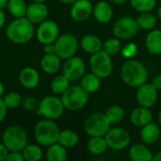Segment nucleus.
I'll use <instances>...</instances> for the list:
<instances>
[{"label": "nucleus", "mask_w": 161, "mask_h": 161, "mask_svg": "<svg viewBox=\"0 0 161 161\" xmlns=\"http://www.w3.org/2000/svg\"><path fill=\"white\" fill-rule=\"evenodd\" d=\"M34 34V24L26 17L14 18L6 27L7 38L15 44L27 43L31 41Z\"/></svg>", "instance_id": "obj_1"}, {"label": "nucleus", "mask_w": 161, "mask_h": 161, "mask_svg": "<svg viewBox=\"0 0 161 161\" xmlns=\"http://www.w3.org/2000/svg\"><path fill=\"white\" fill-rule=\"evenodd\" d=\"M121 78L131 88H139L148 79V71L141 61L130 58L121 68Z\"/></svg>", "instance_id": "obj_2"}, {"label": "nucleus", "mask_w": 161, "mask_h": 161, "mask_svg": "<svg viewBox=\"0 0 161 161\" xmlns=\"http://www.w3.org/2000/svg\"><path fill=\"white\" fill-rule=\"evenodd\" d=\"M59 127L54 120L44 119L39 121L33 130L34 139L41 146L48 147L58 141Z\"/></svg>", "instance_id": "obj_3"}, {"label": "nucleus", "mask_w": 161, "mask_h": 161, "mask_svg": "<svg viewBox=\"0 0 161 161\" xmlns=\"http://www.w3.org/2000/svg\"><path fill=\"white\" fill-rule=\"evenodd\" d=\"M2 142L9 152H22L28 144L27 133L22 126L10 125L4 130L2 134Z\"/></svg>", "instance_id": "obj_4"}, {"label": "nucleus", "mask_w": 161, "mask_h": 161, "mask_svg": "<svg viewBox=\"0 0 161 161\" xmlns=\"http://www.w3.org/2000/svg\"><path fill=\"white\" fill-rule=\"evenodd\" d=\"M90 93H88L80 85L70 86L62 94L61 100L65 109L76 111L83 108L89 101Z\"/></svg>", "instance_id": "obj_5"}, {"label": "nucleus", "mask_w": 161, "mask_h": 161, "mask_svg": "<svg viewBox=\"0 0 161 161\" xmlns=\"http://www.w3.org/2000/svg\"><path fill=\"white\" fill-rule=\"evenodd\" d=\"M64 110L65 107L61 98L56 95H47L40 100L37 113L44 119L56 121L63 115Z\"/></svg>", "instance_id": "obj_6"}, {"label": "nucleus", "mask_w": 161, "mask_h": 161, "mask_svg": "<svg viewBox=\"0 0 161 161\" xmlns=\"http://www.w3.org/2000/svg\"><path fill=\"white\" fill-rule=\"evenodd\" d=\"M90 67L92 73L98 75L101 79L108 77L113 71L111 56H109L103 49L92 54L90 58Z\"/></svg>", "instance_id": "obj_7"}, {"label": "nucleus", "mask_w": 161, "mask_h": 161, "mask_svg": "<svg viewBox=\"0 0 161 161\" xmlns=\"http://www.w3.org/2000/svg\"><path fill=\"white\" fill-rule=\"evenodd\" d=\"M111 125L105 113L91 114L85 121L84 130L90 137H105L110 129Z\"/></svg>", "instance_id": "obj_8"}, {"label": "nucleus", "mask_w": 161, "mask_h": 161, "mask_svg": "<svg viewBox=\"0 0 161 161\" xmlns=\"http://www.w3.org/2000/svg\"><path fill=\"white\" fill-rule=\"evenodd\" d=\"M140 27L137 19L131 16L120 17L114 24L112 31L114 37L119 40H129L137 35Z\"/></svg>", "instance_id": "obj_9"}, {"label": "nucleus", "mask_w": 161, "mask_h": 161, "mask_svg": "<svg viewBox=\"0 0 161 161\" xmlns=\"http://www.w3.org/2000/svg\"><path fill=\"white\" fill-rule=\"evenodd\" d=\"M54 43L56 47V54L64 60L75 56L79 45L76 37L71 33L59 35Z\"/></svg>", "instance_id": "obj_10"}, {"label": "nucleus", "mask_w": 161, "mask_h": 161, "mask_svg": "<svg viewBox=\"0 0 161 161\" xmlns=\"http://www.w3.org/2000/svg\"><path fill=\"white\" fill-rule=\"evenodd\" d=\"M105 139L107 141L108 148L115 151H121L127 148L131 142L128 131L119 126L112 128L110 127L108 132L106 134Z\"/></svg>", "instance_id": "obj_11"}, {"label": "nucleus", "mask_w": 161, "mask_h": 161, "mask_svg": "<svg viewBox=\"0 0 161 161\" xmlns=\"http://www.w3.org/2000/svg\"><path fill=\"white\" fill-rule=\"evenodd\" d=\"M59 36V26L53 20H44L38 25L36 37L40 43H53Z\"/></svg>", "instance_id": "obj_12"}, {"label": "nucleus", "mask_w": 161, "mask_h": 161, "mask_svg": "<svg viewBox=\"0 0 161 161\" xmlns=\"http://www.w3.org/2000/svg\"><path fill=\"white\" fill-rule=\"evenodd\" d=\"M86 72L85 61L76 56L65 59L62 65V74L71 81L75 82L83 77Z\"/></svg>", "instance_id": "obj_13"}, {"label": "nucleus", "mask_w": 161, "mask_h": 161, "mask_svg": "<svg viewBox=\"0 0 161 161\" xmlns=\"http://www.w3.org/2000/svg\"><path fill=\"white\" fill-rule=\"evenodd\" d=\"M136 100L139 106L151 108L158 101V90L152 85V83L145 82L137 88Z\"/></svg>", "instance_id": "obj_14"}, {"label": "nucleus", "mask_w": 161, "mask_h": 161, "mask_svg": "<svg viewBox=\"0 0 161 161\" xmlns=\"http://www.w3.org/2000/svg\"><path fill=\"white\" fill-rule=\"evenodd\" d=\"M93 12V6L89 0H76L71 6L70 15L75 22H84L88 20Z\"/></svg>", "instance_id": "obj_15"}, {"label": "nucleus", "mask_w": 161, "mask_h": 161, "mask_svg": "<svg viewBox=\"0 0 161 161\" xmlns=\"http://www.w3.org/2000/svg\"><path fill=\"white\" fill-rule=\"evenodd\" d=\"M49 14L48 7L44 3L32 2L27 6L25 17L34 25H39L47 19Z\"/></svg>", "instance_id": "obj_16"}, {"label": "nucleus", "mask_w": 161, "mask_h": 161, "mask_svg": "<svg viewBox=\"0 0 161 161\" xmlns=\"http://www.w3.org/2000/svg\"><path fill=\"white\" fill-rule=\"evenodd\" d=\"M20 84L27 90L36 89L41 81V76L39 72L33 67H25L23 68L18 75Z\"/></svg>", "instance_id": "obj_17"}, {"label": "nucleus", "mask_w": 161, "mask_h": 161, "mask_svg": "<svg viewBox=\"0 0 161 161\" xmlns=\"http://www.w3.org/2000/svg\"><path fill=\"white\" fill-rule=\"evenodd\" d=\"M153 120V113L148 108L138 107L133 109L130 114V122L134 126L142 127L147 124L151 123Z\"/></svg>", "instance_id": "obj_18"}, {"label": "nucleus", "mask_w": 161, "mask_h": 161, "mask_svg": "<svg viewBox=\"0 0 161 161\" xmlns=\"http://www.w3.org/2000/svg\"><path fill=\"white\" fill-rule=\"evenodd\" d=\"M40 66L42 72L47 75H55L61 68V58L57 54H44Z\"/></svg>", "instance_id": "obj_19"}, {"label": "nucleus", "mask_w": 161, "mask_h": 161, "mask_svg": "<svg viewBox=\"0 0 161 161\" xmlns=\"http://www.w3.org/2000/svg\"><path fill=\"white\" fill-rule=\"evenodd\" d=\"M92 14L97 22L101 24H107L111 20L113 16L112 7L107 1H99L94 5Z\"/></svg>", "instance_id": "obj_20"}, {"label": "nucleus", "mask_w": 161, "mask_h": 161, "mask_svg": "<svg viewBox=\"0 0 161 161\" xmlns=\"http://www.w3.org/2000/svg\"><path fill=\"white\" fill-rule=\"evenodd\" d=\"M160 127L155 123H149L142 127L141 139L146 145L156 143L160 138Z\"/></svg>", "instance_id": "obj_21"}, {"label": "nucleus", "mask_w": 161, "mask_h": 161, "mask_svg": "<svg viewBox=\"0 0 161 161\" xmlns=\"http://www.w3.org/2000/svg\"><path fill=\"white\" fill-rule=\"evenodd\" d=\"M129 158L133 161H152L153 154L146 144L136 143L133 144L128 152Z\"/></svg>", "instance_id": "obj_22"}, {"label": "nucleus", "mask_w": 161, "mask_h": 161, "mask_svg": "<svg viewBox=\"0 0 161 161\" xmlns=\"http://www.w3.org/2000/svg\"><path fill=\"white\" fill-rule=\"evenodd\" d=\"M145 45L151 55H161V30L152 29L146 36Z\"/></svg>", "instance_id": "obj_23"}, {"label": "nucleus", "mask_w": 161, "mask_h": 161, "mask_svg": "<svg viewBox=\"0 0 161 161\" xmlns=\"http://www.w3.org/2000/svg\"><path fill=\"white\" fill-rule=\"evenodd\" d=\"M80 46L85 52L89 54H94L103 49V42L97 36L88 34L81 39Z\"/></svg>", "instance_id": "obj_24"}, {"label": "nucleus", "mask_w": 161, "mask_h": 161, "mask_svg": "<svg viewBox=\"0 0 161 161\" xmlns=\"http://www.w3.org/2000/svg\"><path fill=\"white\" fill-rule=\"evenodd\" d=\"M80 86L88 92V93H94L96 92L101 87V78L93 73L84 75L81 78Z\"/></svg>", "instance_id": "obj_25"}, {"label": "nucleus", "mask_w": 161, "mask_h": 161, "mask_svg": "<svg viewBox=\"0 0 161 161\" xmlns=\"http://www.w3.org/2000/svg\"><path fill=\"white\" fill-rule=\"evenodd\" d=\"M78 142H79V137L75 131L72 129L60 130L58 142L62 146H64L66 149L74 148L75 146H76Z\"/></svg>", "instance_id": "obj_26"}, {"label": "nucleus", "mask_w": 161, "mask_h": 161, "mask_svg": "<svg viewBox=\"0 0 161 161\" xmlns=\"http://www.w3.org/2000/svg\"><path fill=\"white\" fill-rule=\"evenodd\" d=\"M67 158V149L58 142H56L47 147L46 159L48 161H65Z\"/></svg>", "instance_id": "obj_27"}, {"label": "nucleus", "mask_w": 161, "mask_h": 161, "mask_svg": "<svg viewBox=\"0 0 161 161\" xmlns=\"http://www.w3.org/2000/svg\"><path fill=\"white\" fill-rule=\"evenodd\" d=\"M87 147L89 152L94 156H100L104 154L108 148L105 137H91Z\"/></svg>", "instance_id": "obj_28"}, {"label": "nucleus", "mask_w": 161, "mask_h": 161, "mask_svg": "<svg viewBox=\"0 0 161 161\" xmlns=\"http://www.w3.org/2000/svg\"><path fill=\"white\" fill-rule=\"evenodd\" d=\"M22 154L25 161H40L43 158V151L40 144H27L23 150Z\"/></svg>", "instance_id": "obj_29"}, {"label": "nucleus", "mask_w": 161, "mask_h": 161, "mask_svg": "<svg viewBox=\"0 0 161 161\" xmlns=\"http://www.w3.org/2000/svg\"><path fill=\"white\" fill-rule=\"evenodd\" d=\"M27 5L25 0H8V4L7 7L9 14L14 18L25 17Z\"/></svg>", "instance_id": "obj_30"}, {"label": "nucleus", "mask_w": 161, "mask_h": 161, "mask_svg": "<svg viewBox=\"0 0 161 161\" xmlns=\"http://www.w3.org/2000/svg\"><path fill=\"white\" fill-rule=\"evenodd\" d=\"M70 82L71 81L63 74L58 75L52 79L50 83V89L53 93L61 95L70 87Z\"/></svg>", "instance_id": "obj_31"}, {"label": "nucleus", "mask_w": 161, "mask_h": 161, "mask_svg": "<svg viewBox=\"0 0 161 161\" xmlns=\"http://www.w3.org/2000/svg\"><path fill=\"white\" fill-rule=\"evenodd\" d=\"M105 115L110 123V125H118L125 118V110L122 107L114 105L109 107L106 110Z\"/></svg>", "instance_id": "obj_32"}, {"label": "nucleus", "mask_w": 161, "mask_h": 161, "mask_svg": "<svg viewBox=\"0 0 161 161\" xmlns=\"http://www.w3.org/2000/svg\"><path fill=\"white\" fill-rule=\"evenodd\" d=\"M157 17L151 12H143L137 19V23L139 25L140 29L143 30H152L155 28L157 25Z\"/></svg>", "instance_id": "obj_33"}, {"label": "nucleus", "mask_w": 161, "mask_h": 161, "mask_svg": "<svg viewBox=\"0 0 161 161\" xmlns=\"http://www.w3.org/2000/svg\"><path fill=\"white\" fill-rule=\"evenodd\" d=\"M3 101L8 109H15L22 105V96L19 92L10 91L3 95Z\"/></svg>", "instance_id": "obj_34"}, {"label": "nucleus", "mask_w": 161, "mask_h": 161, "mask_svg": "<svg viewBox=\"0 0 161 161\" xmlns=\"http://www.w3.org/2000/svg\"><path fill=\"white\" fill-rule=\"evenodd\" d=\"M130 5L140 13L151 12L157 5V0H130Z\"/></svg>", "instance_id": "obj_35"}, {"label": "nucleus", "mask_w": 161, "mask_h": 161, "mask_svg": "<svg viewBox=\"0 0 161 161\" xmlns=\"http://www.w3.org/2000/svg\"><path fill=\"white\" fill-rule=\"evenodd\" d=\"M122 49V45H121V42L119 39H117L116 37L114 38H110L108 39L104 43H103V50L105 52H107L109 56H115L117 55L120 50Z\"/></svg>", "instance_id": "obj_36"}, {"label": "nucleus", "mask_w": 161, "mask_h": 161, "mask_svg": "<svg viewBox=\"0 0 161 161\" xmlns=\"http://www.w3.org/2000/svg\"><path fill=\"white\" fill-rule=\"evenodd\" d=\"M40 100L34 96H26L22 101V106L25 110L27 111H37L39 108Z\"/></svg>", "instance_id": "obj_37"}, {"label": "nucleus", "mask_w": 161, "mask_h": 161, "mask_svg": "<svg viewBox=\"0 0 161 161\" xmlns=\"http://www.w3.org/2000/svg\"><path fill=\"white\" fill-rule=\"evenodd\" d=\"M138 53V47L134 42H130L127 43L126 45L124 46V48H122V55L124 58L130 59L133 58Z\"/></svg>", "instance_id": "obj_38"}, {"label": "nucleus", "mask_w": 161, "mask_h": 161, "mask_svg": "<svg viewBox=\"0 0 161 161\" xmlns=\"http://www.w3.org/2000/svg\"><path fill=\"white\" fill-rule=\"evenodd\" d=\"M5 161H25V159H24L22 152L11 151V152H8Z\"/></svg>", "instance_id": "obj_39"}, {"label": "nucleus", "mask_w": 161, "mask_h": 161, "mask_svg": "<svg viewBox=\"0 0 161 161\" xmlns=\"http://www.w3.org/2000/svg\"><path fill=\"white\" fill-rule=\"evenodd\" d=\"M8 108L5 105V103L3 101V98L0 97V123H2L6 119L7 113H8Z\"/></svg>", "instance_id": "obj_40"}, {"label": "nucleus", "mask_w": 161, "mask_h": 161, "mask_svg": "<svg viewBox=\"0 0 161 161\" xmlns=\"http://www.w3.org/2000/svg\"><path fill=\"white\" fill-rule=\"evenodd\" d=\"M43 52L44 54H56L55 43H46L43 44Z\"/></svg>", "instance_id": "obj_41"}, {"label": "nucleus", "mask_w": 161, "mask_h": 161, "mask_svg": "<svg viewBox=\"0 0 161 161\" xmlns=\"http://www.w3.org/2000/svg\"><path fill=\"white\" fill-rule=\"evenodd\" d=\"M8 148L4 145L3 142H0V161H5L8 154Z\"/></svg>", "instance_id": "obj_42"}, {"label": "nucleus", "mask_w": 161, "mask_h": 161, "mask_svg": "<svg viewBox=\"0 0 161 161\" xmlns=\"http://www.w3.org/2000/svg\"><path fill=\"white\" fill-rule=\"evenodd\" d=\"M152 85L158 90H161V75H158L156 76H154V78L152 79Z\"/></svg>", "instance_id": "obj_43"}, {"label": "nucleus", "mask_w": 161, "mask_h": 161, "mask_svg": "<svg viewBox=\"0 0 161 161\" xmlns=\"http://www.w3.org/2000/svg\"><path fill=\"white\" fill-rule=\"evenodd\" d=\"M5 23H6V15L4 9H0V29L5 25Z\"/></svg>", "instance_id": "obj_44"}, {"label": "nucleus", "mask_w": 161, "mask_h": 161, "mask_svg": "<svg viewBox=\"0 0 161 161\" xmlns=\"http://www.w3.org/2000/svg\"><path fill=\"white\" fill-rule=\"evenodd\" d=\"M8 4V0H0V9L7 8Z\"/></svg>", "instance_id": "obj_45"}, {"label": "nucleus", "mask_w": 161, "mask_h": 161, "mask_svg": "<svg viewBox=\"0 0 161 161\" xmlns=\"http://www.w3.org/2000/svg\"><path fill=\"white\" fill-rule=\"evenodd\" d=\"M4 94H5V86L3 82L0 80V97H3Z\"/></svg>", "instance_id": "obj_46"}, {"label": "nucleus", "mask_w": 161, "mask_h": 161, "mask_svg": "<svg viewBox=\"0 0 161 161\" xmlns=\"http://www.w3.org/2000/svg\"><path fill=\"white\" fill-rule=\"evenodd\" d=\"M153 160L154 161H161V151L158 152L154 157H153Z\"/></svg>", "instance_id": "obj_47"}, {"label": "nucleus", "mask_w": 161, "mask_h": 161, "mask_svg": "<svg viewBox=\"0 0 161 161\" xmlns=\"http://www.w3.org/2000/svg\"><path fill=\"white\" fill-rule=\"evenodd\" d=\"M112 3H114L115 5H123L125 4L127 0H110Z\"/></svg>", "instance_id": "obj_48"}, {"label": "nucleus", "mask_w": 161, "mask_h": 161, "mask_svg": "<svg viewBox=\"0 0 161 161\" xmlns=\"http://www.w3.org/2000/svg\"><path fill=\"white\" fill-rule=\"evenodd\" d=\"M60 2H62V3H64V4H73L74 2H75L76 0H59Z\"/></svg>", "instance_id": "obj_49"}, {"label": "nucleus", "mask_w": 161, "mask_h": 161, "mask_svg": "<svg viewBox=\"0 0 161 161\" xmlns=\"http://www.w3.org/2000/svg\"><path fill=\"white\" fill-rule=\"evenodd\" d=\"M32 2H37V3H45L46 0H31Z\"/></svg>", "instance_id": "obj_50"}, {"label": "nucleus", "mask_w": 161, "mask_h": 161, "mask_svg": "<svg viewBox=\"0 0 161 161\" xmlns=\"http://www.w3.org/2000/svg\"><path fill=\"white\" fill-rule=\"evenodd\" d=\"M158 123H159V125H160L161 126V109L160 111H159V113H158Z\"/></svg>", "instance_id": "obj_51"}, {"label": "nucleus", "mask_w": 161, "mask_h": 161, "mask_svg": "<svg viewBox=\"0 0 161 161\" xmlns=\"http://www.w3.org/2000/svg\"><path fill=\"white\" fill-rule=\"evenodd\" d=\"M158 17L161 19V6L159 7V8H158Z\"/></svg>", "instance_id": "obj_52"}, {"label": "nucleus", "mask_w": 161, "mask_h": 161, "mask_svg": "<svg viewBox=\"0 0 161 161\" xmlns=\"http://www.w3.org/2000/svg\"><path fill=\"white\" fill-rule=\"evenodd\" d=\"M0 43H1V37H0Z\"/></svg>", "instance_id": "obj_53"}, {"label": "nucleus", "mask_w": 161, "mask_h": 161, "mask_svg": "<svg viewBox=\"0 0 161 161\" xmlns=\"http://www.w3.org/2000/svg\"><path fill=\"white\" fill-rule=\"evenodd\" d=\"M89 1H92V0H89Z\"/></svg>", "instance_id": "obj_54"}]
</instances>
